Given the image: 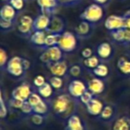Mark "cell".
I'll list each match as a JSON object with an SVG mask.
<instances>
[{
	"instance_id": "6da1fadb",
	"label": "cell",
	"mask_w": 130,
	"mask_h": 130,
	"mask_svg": "<svg viewBox=\"0 0 130 130\" xmlns=\"http://www.w3.org/2000/svg\"><path fill=\"white\" fill-rule=\"evenodd\" d=\"M75 98L69 94H62L58 95L53 102L52 109L54 114L61 119H68L70 116L75 114L76 103Z\"/></svg>"
},
{
	"instance_id": "7a4b0ae2",
	"label": "cell",
	"mask_w": 130,
	"mask_h": 130,
	"mask_svg": "<svg viewBox=\"0 0 130 130\" xmlns=\"http://www.w3.org/2000/svg\"><path fill=\"white\" fill-rule=\"evenodd\" d=\"M103 16H104L103 6L96 3H93L85 8V10L80 13L79 18L81 21H86L92 24H95L101 22Z\"/></svg>"
},
{
	"instance_id": "3957f363",
	"label": "cell",
	"mask_w": 130,
	"mask_h": 130,
	"mask_svg": "<svg viewBox=\"0 0 130 130\" xmlns=\"http://www.w3.org/2000/svg\"><path fill=\"white\" fill-rule=\"evenodd\" d=\"M78 37L71 31H64L60 37L58 46L62 50L63 53H71L77 48Z\"/></svg>"
},
{
	"instance_id": "277c9868",
	"label": "cell",
	"mask_w": 130,
	"mask_h": 130,
	"mask_svg": "<svg viewBox=\"0 0 130 130\" xmlns=\"http://www.w3.org/2000/svg\"><path fill=\"white\" fill-rule=\"evenodd\" d=\"M22 59L23 58L20 57V56H13L11 59H9L6 67L8 74L14 78H20L25 73L26 71L24 70Z\"/></svg>"
},
{
	"instance_id": "5b68a950",
	"label": "cell",
	"mask_w": 130,
	"mask_h": 130,
	"mask_svg": "<svg viewBox=\"0 0 130 130\" xmlns=\"http://www.w3.org/2000/svg\"><path fill=\"white\" fill-rule=\"evenodd\" d=\"M104 27L108 31H113L116 29H125V18L123 15L112 14L106 18L104 22Z\"/></svg>"
},
{
	"instance_id": "8992f818",
	"label": "cell",
	"mask_w": 130,
	"mask_h": 130,
	"mask_svg": "<svg viewBox=\"0 0 130 130\" xmlns=\"http://www.w3.org/2000/svg\"><path fill=\"white\" fill-rule=\"evenodd\" d=\"M47 69L49 70L50 73L53 76L56 77H64L69 71V67H68L67 62L65 61H51V62L46 64Z\"/></svg>"
},
{
	"instance_id": "52a82bcc",
	"label": "cell",
	"mask_w": 130,
	"mask_h": 130,
	"mask_svg": "<svg viewBox=\"0 0 130 130\" xmlns=\"http://www.w3.org/2000/svg\"><path fill=\"white\" fill-rule=\"evenodd\" d=\"M87 90V86L79 79H73L68 86V92L71 97L79 99L81 95Z\"/></svg>"
},
{
	"instance_id": "ba28073f",
	"label": "cell",
	"mask_w": 130,
	"mask_h": 130,
	"mask_svg": "<svg viewBox=\"0 0 130 130\" xmlns=\"http://www.w3.org/2000/svg\"><path fill=\"white\" fill-rule=\"evenodd\" d=\"M37 4L43 14L52 17L60 6L57 0H37Z\"/></svg>"
},
{
	"instance_id": "9c48e42d",
	"label": "cell",
	"mask_w": 130,
	"mask_h": 130,
	"mask_svg": "<svg viewBox=\"0 0 130 130\" xmlns=\"http://www.w3.org/2000/svg\"><path fill=\"white\" fill-rule=\"evenodd\" d=\"M30 86L28 83H22L20 86L16 87L12 92V98L21 100L22 102L28 101L30 94H32Z\"/></svg>"
},
{
	"instance_id": "30bf717a",
	"label": "cell",
	"mask_w": 130,
	"mask_h": 130,
	"mask_svg": "<svg viewBox=\"0 0 130 130\" xmlns=\"http://www.w3.org/2000/svg\"><path fill=\"white\" fill-rule=\"evenodd\" d=\"M94 28V24L86 21H81V22H79V24L75 28V34L78 37V38H81V39L88 38L93 34Z\"/></svg>"
},
{
	"instance_id": "8fae6325",
	"label": "cell",
	"mask_w": 130,
	"mask_h": 130,
	"mask_svg": "<svg viewBox=\"0 0 130 130\" xmlns=\"http://www.w3.org/2000/svg\"><path fill=\"white\" fill-rule=\"evenodd\" d=\"M50 23H51V17H49L48 15L43 14V13L38 15L34 19V22H33V26H32L33 32L38 30L46 31L48 29Z\"/></svg>"
},
{
	"instance_id": "7c38bea8",
	"label": "cell",
	"mask_w": 130,
	"mask_h": 130,
	"mask_svg": "<svg viewBox=\"0 0 130 130\" xmlns=\"http://www.w3.org/2000/svg\"><path fill=\"white\" fill-rule=\"evenodd\" d=\"M65 22L64 20L57 15L51 17V23L49 25L47 33H54V34H62L64 32Z\"/></svg>"
},
{
	"instance_id": "4fadbf2b",
	"label": "cell",
	"mask_w": 130,
	"mask_h": 130,
	"mask_svg": "<svg viewBox=\"0 0 130 130\" xmlns=\"http://www.w3.org/2000/svg\"><path fill=\"white\" fill-rule=\"evenodd\" d=\"M96 54L102 60H110L113 55V48L109 42H102L96 47Z\"/></svg>"
},
{
	"instance_id": "5bb4252c",
	"label": "cell",
	"mask_w": 130,
	"mask_h": 130,
	"mask_svg": "<svg viewBox=\"0 0 130 130\" xmlns=\"http://www.w3.org/2000/svg\"><path fill=\"white\" fill-rule=\"evenodd\" d=\"M105 89L104 82L103 81L102 78H91L87 82V90H89L94 95H98L102 94Z\"/></svg>"
},
{
	"instance_id": "9a60e30c",
	"label": "cell",
	"mask_w": 130,
	"mask_h": 130,
	"mask_svg": "<svg viewBox=\"0 0 130 130\" xmlns=\"http://www.w3.org/2000/svg\"><path fill=\"white\" fill-rule=\"evenodd\" d=\"M65 130H86V128L79 116L73 114L67 119Z\"/></svg>"
},
{
	"instance_id": "2e32d148",
	"label": "cell",
	"mask_w": 130,
	"mask_h": 130,
	"mask_svg": "<svg viewBox=\"0 0 130 130\" xmlns=\"http://www.w3.org/2000/svg\"><path fill=\"white\" fill-rule=\"evenodd\" d=\"M103 103L100 101L97 98H93L92 101L88 103V104L86 105V108H87V111L88 112V114H90L91 116H100L102 110H103Z\"/></svg>"
},
{
	"instance_id": "e0dca14e",
	"label": "cell",
	"mask_w": 130,
	"mask_h": 130,
	"mask_svg": "<svg viewBox=\"0 0 130 130\" xmlns=\"http://www.w3.org/2000/svg\"><path fill=\"white\" fill-rule=\"evenodd\" d=\"M45 37H46V31H43V30L34 31V32H32L31 36L29 37V40H30L31 44H33L35 46L44 48V46H45Z\"/></svg>"
},
{
	"instance_id": "ac0fdd59",
	"label": "cell",
	"mask_w": 130,
	"mask_h": 130,
	"mask_svg": "<svg viewBox=\"0 0 130 130\" xmlns=\"http://www.w3.org/2000/svg\"><path fill=\"white\" fill-rule=\"evenodd\" d=\"M16 12L10 4L5 5L0 10V19L5 21H14L16 18Z\"/></svg>"
},
{
	"instance_id": "d6986e66",
	"label": "cell",
	"mask_w": 130,
	"mask_h": 130,
	"mask_svg": "<svg viewBox=\"0 0 130 130\" xmlns=\"http://www.w3.org/2000/svg\"><path fill=\"white\" fill-rule=\"evenodd\" d=\"M117 68L123 75L130 76V59L126 56H121L117 61Z\"/></svg>"
},
{
	"instance_id": "ffe728a7",
	"label": "cell",
	"mask_w": 130,
	"mask_h": 130,
	"mask_svg": "<svg viewBox=\"0 0 130 130\" xmlns=\"http://www.w3.org/2000/svg\"><path fill=\"white\" fill-rule=\"evenodd\" d=\"M46 50H47V52H48L49 56H50L51 61L55 62V61H60L62 60L63 52L58 45H54V46L49 47V48H47Z\"/></svg>"
},
{
	"instance_id": "44dd1931",
	"label": "cell",
	"mask_w": 130,
	"mask_h": 130,
	"mask_svg": "<svg viewBox=\"0 0 130 130\" xmlns=\"http://www.w3.org/2000/svg\"><path fill=\"white\" fill-rule=\"evenodd\" d=\"M112 130H130V119L126 117H121L114 122Z\"/></svg>"
},
{
	"instance_id": "7402d4cb",
	"label": "cell",
	"mask_w": 130,
	"mask_h": 130,
	"mask_svg": "<svg viewBox=\"0 0 130 130\" xmlns=\"http://www.w3.org/2000/svg\"><path fill=\"white\" fill-rule=\"evenodd\" d=\"M109 73H110V70L109 67L104 63H100L95 69L93 70V74L99 78H105L108 77Z\"/></svg>"
},
{
	"instance_id": "603a6c76",
	"label": "cell",
	"mask_w": 130,
	"mask_h": 130,
	"mask_svg": "<svg viewBox=\"0 0 130 130\" xmlns=\"http://www.w3.org/2000/svg\"><path fill=\"white\" fill-rule=\"evenodd\" d=\"M38 93L41 95V97L43 99H48L54 94V87L51 86V84L49 82H46L44 86L38 87Z\"/></svg>"
},
{
	"instance_id": "cb8c5ba5",
	"label": "cell",
	"mask_w": 130,
	"mask_h": 130,
	"mask_svg": "<svg viewBox=\"0 0 130 130\" xmlns=\"http://www.w3.org/2000/svg\"><path fill=\"white\" fill-rule=\"evenodd\" d=\"M61 34H54V33H47L46 37H45V46L44 48L47 49L49 47L54 46V45H58L60 37Z\"/></svg>"
},
{
	"instance_id": "d4e9b609",
	"label": "cell",
	"mask_w": 130,
	"mask_h": 130,
	"mask_svg": "<svg viewBox=\"0 0 130 130\" xmlns=\"http://www.w3.org/2000/svg\"><path fill=\"white\" fill-rule=\"evenodd\" d=\"M84 65H85V67H87V69L89 70H94L97 67L98 65L100 64L99 63V58L98 56L95 55H93L91 56L90 58H87V59H84Z\"/></svg>"
},
{
	"instance_id": "484cf974",
	"label": "cell",
	"mask_w": 130,
	"mask_h": 130,
	"mask_svg": "<svg viewBox=\"0 0 130 130\" xmlns=\"http://www.w3.org/2000/svg\"><path fill=\"white\" fill-rule=\"evenodd\" d=\"M114 115V109L110 105H105L100 114V118L103 120H110Z\"/></svg>"
},
{
	"instance_id": "4316f807",
	"label": "cell",
	"mask_w": 130,
	"mask_h": 130,
	"mask_svg": "<svg viewBox=\"0 0 130 130\" xmlns=\"http://www.w3.org/2000/svg\"><path fill=\"white\" fill-rule=\"evenodd\" d=\"M48 105L44 100H42L38 105L33 107V113L40 114V115H45L48 112Z\"/></svg>"
},
{
	"instance_id": "83f0119b",
	"label": "cell",
	"mask_w": 130,
	"mask_h": 130,
	"mask_svg": "<svg viewBox=\"0 0 130 130\" xmlns=\"http://www.w3.org/2000/svg\"><path fill=\"white\" fill-rule=\"evenodd\" d=\"M110 34L114 41L118 42V43H120L122 45L125 38V29H119L113 31H110Z\"/></svg>"
},
{
	"instance_id": "f1b7e54d",
	"label": "cell",
	"mask_w": 130,
	"mask_h": 130,
	"mask_svg": "<svg viewBox=\"0 0 130 130\" xmlns=\"http://www.w3.org/2000/svg\"><path fill=\"white\" fill-rule=\"evenodd\" d=\"M49 83L54 87V89H56V90H59L63 87V80L61 77L52 76L49 79Z\"/></svg>"
},
{
	"instance_id": "f546056e",
	"label": "cell",
	"mask_w": 130,
	"mask_h": 130,
	"mask_svg": "<svg viewBox=\"0 0 130 130\" xmlns=\"http://www.w3.org/2000/svg\"><path fill=\"white\" fill-rule=\"evenodd\" d=\"M18 31L19 33H21L23 36H31V32H33L32 30V27L31 26H28V25H24V24L19 23L18 24Z\"/></svg>"
},
{
	"instance_id": "4dcf8cb0",
	"label": "cell",
	"mask_w": 130,
	"mask_h": 130,
	"mask_svg": "<svg viewBox=\"0 0 130 130\" xmlns=\"http://www.w3.org/2000/svg\"><path fill=\"white\" fill-rule=\"evenodd\" d=\"M8 61V54L4 48H1L0 49V67L1 69H4V67L6 66V64H7Z\"/></svg>"
},
{
	"instance_id": "1f68e13d",
	"label": "cell",
	"mask_w": 130,
	"mask_h": 130,
	"mask_svg": "<svg viewBox=\"0 0 130 130\" xmlns=\"http://www.w3.org/2000/svg\"><path fill=\"white\" fill-rule=\"evenodd\" d=\"M57 1L60 6H64V7L75 6L82 2V0H57Z\"/></svg>"
},
{
	"instance_id": "d6a6232c",
	"label": "cell",
	"mask_w": 130,
	"mask_h": 130,
	"mask_svg": "<svg viewBox=\"0 0 130 130\" xmlns=\"http://www.w3.org/2000/svg\"><path fill=\"white\" fill-rule=\"evenodd\" d=\"M42 100H43V98L41 97V95H40L39 94L32 93V94H30V96L29 97V99H28V102L34 107V106H36V105H38Z\"/></svg>"
},
{
	"instance_id": "836d02e7",
	"label": "cell",
	"mask_w": 130,
	"mask_h": 130,
	"mask_svg": "<svg viewBox=\"0 0 130 130\" xmlns=\"http://www.w3.org/2000/svg\"><path fill=\"white\" fill-rule=\"evenodd\" d=\"M93 98H94V94H93L89 90H87L81 95V97L79 98V100L83 104L87 105V104H88L91 101H92Z\"/></svg>"
},
{
	"instance_id": "e575fe53",
	"label": "cell",
	"mask_w": 130,
	"mask_h": 130,
	"mask_svg": "<svg viewBox=\"0 0 130 130\" xmlns=\"http://www.w3.org/2000/svg\"><path fill=\"white\" fill-rule=\"evenodd\" d=\"M30 120L35 126H41L44 123V116L40 115V114H37V113H33L30 116Z\"/></svg>"
},
{
	"instance_id": "d590c367",
	"label": "cell",
	"mask_w": 130,
	"mask_h": 130,
	"mask_svg": "<svg viewBox=\"0 0 130 130\" xmlns=\"http://www.w3.org/2000/svg\"><path fill=\"white\" fill-rule=\"evenodd\" d=\"M9 4L14 8L16 11H21L25 6V1L24 0H10Z\"/></svg>"
},
{
	"instance_id": "8d00e7d4",
	"label": "cell",
	"mask_w": 130,
	"mask_h": 130,
	"mask_svg": "<svg viewBox=\"0 0 130 130\" xmlns=\"http://www.w3.org/2000/svg\"><path fill=\"white\" fill-rule=\"evenodd\" d=\"M7 113H8V110L7 108H6V103H5L3 95L1 94L0 95V117H1V119H5L7 116Z\"/></svg>"
},
{
	"instance_id": "74e56055",
	"label": "cell",
	"mask_w": 130,
	"mask_h": 130,
	"mask_svg": "<svg viewBox=\"0 0 130 130\" xmlns=\"http://www.w3.org/2000/svg\"><path fill=\"white\" fill-rule=\"evenodd\" d=\"M82 70L80 68L79 65H72L71 68L69 69V73L71 77L73 78H78L81 75Z\"/></svg>"
},
{
	"instance_id": "f35d334b",
	"label": "cell",
	"mask_w": 130,
	"mask_h": 130,
	"mask_svg": "<svg viewBox=\"0 0 130 130\" xmlns=\"http://www.w3.org/2000/svg\"><path fill=\"white\" fill-rule=\"evenodd\" d=\"M22 113L27 114V115H32L33 114V106L28 101H25L21 108Z\"/></svg>"
},
{
	"instance_id": "ab89813d",
	"label": "cell",
	"mask_w": 130,
	"mask_h": 130,
	"mask_svg": "<svg viewBox=\"0 0 130 130\" xmlns=\"http://www.w3.org/2000/svg\"><path fill=\"white\" fill-rule=\"evenodd\" d=\"M14 21H5L0 19V27L2 30H9L13 27Z\"/></svg>"
},
{
	"instance_id": "60d3db41",
	"label": "cell",
	"mask_w": 130,
	"mask_h": 130,
	"mask_svg": "<svg viewBox=\"0 0 130 130\" xmlns=\"http://www.w3.org/2000/svg\"><path fill=\"white\" fill-rule=\"evenodd\" d=\"M33 83H34L35 87L38 88V87L45 85L46 83V80H45V78L43 75H38V76L35 77L34 80H33Z\"/></svg>"
},
{
	"instance_id": "b9f144b4",
	"label": "cell",
	"mask_w": 130,
	"mask_h": 130,
	"mask_svg": "<svg viewBox=\"0 0 130 130\" xmlns=\"http://www.w3.org/2000/svg\"><path fill=\"white\" fill-rule=\"evenodd\" d=\"M33 22H34V19L32 18L29 15H22L20 19V22L19 23L24 24V25H28V26H33Z\"/></svg>"
},
{
	"instance_id": "7bdbcfd3",
	"label": "cell",
	"mask_w": 130,
	"mask_h": 130,
	"mask_svg": "<svg viewBox=\"0 0 130 130\" xmlns=\"http://www.w3.org/2000/svg\"><path fill=\"white\" fill-rule=\"evenodd\" d=\"M24 102L21 101V100L18 99H14V98H12L11 100L9 101V105L12 107V108H14V109H20L22 108V104H23Z\"/></svg>"
},
{
	"instance_id": "ee69618b",
	"label": "cell",
	"mask_w": 130,
	"mask_h": 130,
	"mask_svg": "<svg viewBox=\"0 0 130 130\" xmlns=\"http://www.w3.org/2000/svg\"><path fill=\"white\" fill-rule=\"evenodd\" d=\"M39 60H40V61H41L43 63H45V64H47V63L51 62L50 56H49L48 52H47L46 49H45V50L44 51V52L42 53L41 54H40V56H39Z\"/></svg>"
},
{
	"instance_id": "f6af8a7d",
	"label": "cell",
	"mask_w": 130,
	"mask_h": 130,
	"mask_svg": "<svg viewBox=\"0 0 130 130\" xmlns=\"http://www.w3.org/2000/svg\"><path fill=\"white\" fill-rule=\"evenodd\" d=\"M82 58L84 59H87V58H90L91 56H93V49L90 47H85L83 50L80 53Z\"/></svg>"
},
{
	"instance_id": "bcb514c9",
	"label": "cell",
	"mask_w": 130,
	"mask_h": 130,
	"mask_svg": "<svg viewBox=\"0 0 130 130\" xmlns=\"http://www.w3.org/2000/svg\"><path fill=\"white\" fill-rule=\"evenodd\" d=\"M122 45L126 46L130 45V29H125V38Z\"/></svg>"
},
{
	"instance_id": "7dc6e473",
	"label": "cell",
	"mask_w": 130,
	"mask_h": 130,
	"mask_svg": "<svg viewBox=\"0 0 130 130\" xmlns=\"http://www.w3.org/2000/svg\"><path fill=\"white\" fill-rule=\"evenodd\" d=\"M125 18V29H130V9L123 14Z\"/></svg>"
},
{
	"instance_id": "c3c4849f",
	"label": "cell",
	"mask_w": 130,
	"mask_h": 130,
	"mask_svg": "<svg viewBox=\"0 0 130 130\" xmlns=\"http://www.w3.org/2000/svg\"><path fill=\"white\" fill-rule=\"evenodd\" d=\"M22 63H23V67L25 71H28V70L30 68V61L27 59H22Z\"/></svg>"
},
{
	"instance_id": "681fc988",
	"label": "cell",
	"mask_w": 130,
	"mask_h": 130,
	"mask_svg": "<svg viewBox=\"0 0 130 130\" xmlns=\"http://www.w3.org/2000/svg\"><path fill=\"white\" fill-rule=\"evenodd\" d=\"M94 3H96V4L98 5H101V6H105V5H107L109 2H110V0H94Z\"/></svg>"
},
{
	"instance_id": "f907efd6",
	"label": "cell",
	"mask_w": 130,
	"mask_h": 130,
	"mask_svg": "<svg viewBox=\"0 0 130 130\" xmlns=\"http://www.w3.org/2000/svg\"><path fill=\"white\" fill-rule=\"evenodd\" d=\"M1 1H3V2H6V1H8V2H9L10 0H1Z\"/></svg>"
},
{
	"instance_id": "816d5d0a",
	"label": "cell",
	"mask_w": 130,
	"mask_h": 130,
	"mask_svg": "<svg viewBox=\"0 0 130 130\" xmlns=\"http://www.w3.org/2000/svg\"><path fill=\"white\" fill-rule=\"evenodd\" d=\"M127 47H128V48H129V49H130V45H128V46H127Z\"/></svg>"
}]
</instances>
